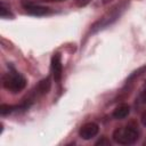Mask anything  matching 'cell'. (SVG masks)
Masks as SVG:
<instances>
[{
  "instance_id": "obj_14",
  "label": "cell",
  "mask_w": 146,
  "mask_h": 146,
  "mask_svg": "<svg viewBox=\"0 0 146 146\" xmlns=\"http://www.w3.org/2000/svg\"><path fill=\"white\" fill-rule=\"evenodd\" d=\"M141 99H143V102H144V103H146V88H145V90L143 91V95H141Z\"/></svg>"
},
{
  "instance_id": "obj_7",
  "label": "cell",
  "mask_w": 146,
  "mask_h": 146,
  "mask_svg": "<svg viewBox=\"0 0 146 146\" xmlns=\"http://www.w3.org/2000/svg\"><path fill=\"white\" fill-rule=\"evenodd\" d=\"M129 113H130V107H129V105H127V104H121V105H119L117 107H115V110L113 111L112 116H113L114 119H116V120H122V119L127 117V116L129 115Z\"/></svg>"
},
{
  "instance_id": "obj_15",
  "label": "cell",
  "mask_w": 146,
  "mask_h": 146,
  "mask_svg": "<svg viewBox=\"0 0 146 146\" xmlns=\"http://www.w3.org/2000/svg\"><path fill=\"white\" fill-rule=\"evenodd\" d=\"M41 1H44V2H62V1H65V0H41Z\"/></svg>"
},
{
  "instance_id": "obj_9",
  "label": "cell",
  "mask_w": 146,
  "mask_h": 146,
  "mask_svg": "<svg viewBox=\"0 0 146 146\" xmlns=\"http://www.w3.org/2000/svg\"><path fill=\"white\" fill-rule=\"evenodd\" d=\"M16 108H18V106H11V105H8V104H1L0 113H1V115H7V114L11 113Z\"/></svg>"
},
{
  "instance_id": "obj_16",
  "label": "cell",
  "mask_w": 146,
  "mask_h": 146,
  "mask_svg": "<svg viewBox=\"0 0 146 146\" xmlns=\"http://www.w3.org/2000/svg\"><path fill=\"white\" fill-rule=\"evenodd\" d=\"M144 144H145V145H146V141H145V143H144Z\"/></svg>"
},
{
  "instance_id": "obj_5",
  "label": "cell",
  "mask_w": 146,
  "mask_h": 146,
  "mask_svg": "<svg viewBox=\"0 0 146 146\" xmlns=\"http://www.w3.org/2000/svg\"><path fill=\"white\" fill-rule=\"evenodd\" d=\"M51 72H52L55 82L59 83L63 75V64H62L60 55L58 52H56L51 58Z\"/></svg>"
},
{
  "instance_id": "obj_10",
  "label": "cell",
  "mask_w": 146,
  "mask_h": 146,
  "mask_svg": "<svg viewBox=\"0 0 146 146\" xmlns=\"http://www.w3.org/2000/svg\"><path fill=\"white\" fill-rule=\"evenodd\" d=\"M0 15L2 18H9V17H13V15L10 14V11L6 8L5 3H1V9H0Z\"/></svg>"
},
{
  "instance_id": "obj_12",
  "label": "cell",
  "mask_w": 146,
  "mask_h": 146,
  "mask_svg": "<svg viewBox=\"0 0 146 146\" xmlns=\"http://www.w3.org/2000/svg\"><path fill=\"white\" fill-rule=\"evenodd\" d=\"M141 123L146 127V112H144L143 115H141Z\"/></svg>"
},
{
  "instance_id": "obj_3",
  "label": "cell",
  "mask_w": 146,
  "mask_h": 146,
  "mask_svg": "<svg viewBox=\"0 0 146 146\" xmlns=\"http://www.w3.org/2000/svg\"><path fill=\"white\" fill-rule=\"evenodd\" d=\"M123 9H124V6H122V5H117L116 7L112 8L108 13H106L99 21H97V22L92 25V32H97V31H99V30L106 27L107 25L112 24L115 19L119 18V16H120V14L123 11Z\"/></svg>"
},
{
  "instance_id": "obj_1",
  "label": "cell",
  "mask_w": 146,
  "mask_h": 146,
  "mask_svg": "<svg viewBox=\"0 0 146 146\" xmlns=\"http://www.w3.org/2000/svg\"><path fill=\"white\" fill-rule=\"evenodd\" d=\"M139 137L138 127L133 123H129L124 127L117 128L113 132V140L120 145H131L137 141Z\"/></svg>"
},
{
  "instance_id": "obj_6",
  "label": "cell",
  "mask_w": 146,
  "mask_h": 146,
  "mask_svg": "<svg viewBox=\"0 0 146 146\" xmlns=\"http://www.w3.org/2000/svg\"><path fill=\"white\" fill-rule=\"evenodd\" d=\"M24 9L26 10V13H29L30 15L33 16H44L51 13V9L48 7H43V6H39V5H34L31 2L24 3Z\"/></svg>"
},
{
  "instance_id": "obj_11",
  "label": "cell",
  "mask_w": 146,
  "mask_h": 146,
  "mask_svg": "<svg viewBox=\"0 0 146 146\" xmlns=\"http://www.w3.org/2000/svg\"><path fill=\"white\" fill-rule=\"evenodd\" d=\"M91 0H75V6L76 7H84L87 6Z\"/></svg>"
},
{
  "instance_id": "obj_2",
  "label": "cell",
  "mask_w": 146,
  "mask_h": 146,
  "mask_svg": "<svg viewBox=\"0 0 146 146\" xmlns=\"http://www.w3.org/2000/svg\"><path fill=\"white\" fill-rule=\"evenodd\" d=\"M2 84L8 91H10L13 94H17L25 88L26 80L21 73H18L16 70L11 68L9 72L3 74Z\"/></svg>"
},
{
  "instance_id": "obj_4",
  "label": "cell",
  "mask_w": 146,
  "mask_h": 146,
  "mask_svg": "<svg viewBox=\"0 0 146 146\" xmlns=\"http://www.w3.org/2000/svg\"><path fill=\"white\" fill-rule=\"evenodd\" d=\"M99 131V127L98 124H96L95 122H88L86 124H83L80 130H79V135L82 139L84 140H88V139H91L94 138Z\"/></svg>"
},
{
  "instance_id": "obj_8",
  "label": "cell",
  "mask_w": 146,
  "mask_h": 146,
  "mask_svg": "<svg viewBox=\"0 0 146 146\" xmlns=\"http://www.w3.org/2000/svg\"><path fill=\"white\" fill-rule=\"evenodd\" d=\"M49 89H50V78H46L42 81H40L38 86L35 87V94L38 96H41V95L47 94Z\"/></svg>"
},
{
  "instance_id": "obj_13",
  "label": "cell",
  "mask_w": 146,
  "mask_h": 146,
  "mask_svg": "<svg viewBox=\"0 0 146 146\" xmlns=\"http://www.w3.org/2000/svg\"><path fill=\"white\" fill-rule=\"evenodd\" d=\"M103 144H106V145H108L110 143H108L107 140H105V139H103V140H99V141H97V143H96V145H103Z\"/></svg>"
}]
</instances>
